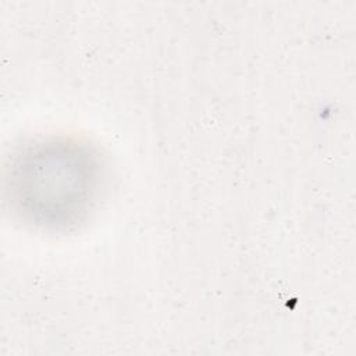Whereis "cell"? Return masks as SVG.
<instances>
[{
    "instance_id": "obj_1",
    "label": "cell",
    "mask_w": 356,
    "mask_h": 356,
    "mask_svg": "<svg viewBox=\"0 0 356 356\" xmlns=\"http://www.w3.org/2000/svg\"><path fill=\"white\" fill-rule=\"evenodd\" d=\"M95 170L92 157L74 143H39L13 164L11 199L36 222H70L90 199Z\"/></svg>"
}]
</instances>
